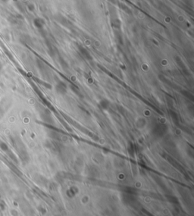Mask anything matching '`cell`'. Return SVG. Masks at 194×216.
I'll return each instance as SVG.
<instances>
[{
  "instance_id": "6da1fadb",
  "label": "cell",
  "mask_w": 194,
  "mask_h": 216,
  "mask_svg": "<svg viewBox=\"0 0 194 216\" xmlns=\"http://www.w3.org/2000/svg\"><path fill=\"white\" fill-rule=\"evenodd\" d=\"M56 90H57V92H58V93H65L67 91V86H66V85L65 84L60 83L58 86H56Z\"/></svg>"
}]
</instances>
